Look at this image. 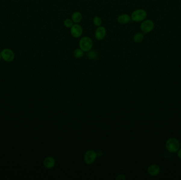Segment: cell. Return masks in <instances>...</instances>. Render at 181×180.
Here are the masks:
<instances>
[{
  "label": "cell",
  "instance_id": "cell-1",
  "mask_svg": "<svg viewBox=\"0 0 181 180\" xmlns=\"http://www.w3.org/2000/svg\"><path fill=\"white\" fill-rule=\"evenodd\" d=\"M93 42L89 37H83L79 41V47L84 52H88L92 49Z\"/></svg>",
  "mask_w": 181,
  "mask_h": 180
},
{
  "label": "cell",
  "instance_id": "cell-2",
  "mask_svg": "<svg viewBox=\"0 0 181 180\" xmlns=\"http://www.w3.org/2000/svg\"><path fill=\"white\" fill-rule=\"evenodd\" d=\"M146 11L143 9H137L133 11L131 15V20L136 22L143 21L147 17Z\"/></svg>",
  "mask_w": 181,
  "mask_h": 180
},
{
  "label": "cell",
  "instance_id": "cell-3",
  "mask_svg": "<svg viewBox=\"0 0 181 180\" xmlns=\"http://www.w3.org/2000/svg\"><path fill=\"white\" fill-rule=\"evenodd\" d=\"M180 147L179 142L175 138L168 139L166 143V149L170 153H176L179 151Z\"/></svg>",
  "mask_w": 181,
  "mask_h": 180
},
{
  "label": "cell",
  "instance_id": "cell-4",
  "mask_svg": "<svg viewBox=\"0 0 181 180\" xmlns=\"http://www.w3.org/2000/svg\"><path fill=\"white\" fill-rule=\"evenodd\" d=\"M97 156L98 154L96 152L93 150H89L84 155V161L87 164H92L95 161Z\"/></svg>",
  "mask_w": 181,
  "mask_h": 180
},
{
  "label": "cell",
  "instance_id": "cell-5",
  "mask_svg": "<svg viewBox=\"0 0 181 180\" xmlns=\"http://www.w3.org/2000/svg\"><path fill=\"white\" fill-rule=\"evenodd\" d=\"M154 27V22L150 20L143 21L140 25V29L143 33H148L153 30Z\"/></svg>",
  "mask_w": 181,
  "mask_h": 180
},
{
  "label": "cell",
  "instance_id": "cell-6",
  "mask_svg": "<svg viewBox=\"0 0 181 180\" xmlns=\"http://www.w3.org/2000/svg\"><path fill=\"white\" fill-rule=\"evenodd\" d=\"M70 29V34L75 38H80L83 34V28L79 23H74Z\"/></svg>",
  "mask_w": 181,
  "mask_h": 180
},
{
  "label": "cell",
  "instance_id": "cell-7",
  "mask_svg": "<svg viewBox=\"0 0 181 180\" xmlns=\"http://www.w3.org/2000/svg\"><path fill=\"white\" fill-rule=\"evenodd\" d=\"M1 54L5 61L7 62H11L13 61L14 59V53L13 51L8 48L5 49L1 52Z\"/></svg>",
  "mask_w": 181,
  "mask_h": 180
},
{
  "label": "cell",
  "instance_id": "cell-8",
  "mask_svg": "<svg viewBox=\"0 0 181 180\" xmlns=\"http://www.w3.org/2000/svg\"><path fill=\"white\" fill-rule=\"evenodd\" d=\"M107 35V30L104 26H98L95 31V38L98 41H102Z\"/></svg>",
  "mask_w": 181,
  "mask_h": 180
},
{
  "label": "cell",
  "instance_id": "cell-9",
  "mask_svg": "<svg viewBox=\"0 0 181 180\" xmlns=\"http://www.w3.org/2000/svg\"><path fill=\"white\" fill-rule=\"evenodd\" d=\"M161 171L160 167L156 164H153L149 166L147 169L148 173L151 176H156L159 174Z\"/></svg>",
  "mask_w": 181,
  "mask_h": 180
},
{
  "label": "cell",
  "instance_id": "cell-10",
  "mask_svg": "<svg viewBox=\"0 0 181 180\" xmlns=\"http://www.w3.org/2000/svg\"><path fill=\"white\" fill-rule=\"evenodd\" d=\"M131 16L127 14H122L117 18L118 23L121 24H126L130 22Z\"/></svg>",
  "mask_w": 181,
  "mask_h": 180
},
{
  "label": "cell",
  "instance_id": "cell-11",
  "mask_svg": "<svg viewBox=\"0 0 181 180\" xmlns=\"http://www.w3.org/2000/svg\"><path fill=\"white\" fill-rule=\"evenodd\" d=\"M55 158L52 157H46L44 161V165L45 167H46V169H51L54 167L55 165Z\"/></svg>",
  "mask_w": 181,
  "mask_h": 180
},
{
  "label": "cell",
  "instance_id": "cell-12",
  "mask_svg": "<svg viewBox=\"0 0 181 180\" xmlns=\"http://www.w3.org/2000/svg\"><path fill=\"white\" fill-rule=\"evenodd\" d=\"M83 18V15L79 11H76L72 14L71 19L74 22V23H79L81 22Z\"/></svg>",
  "mask_w": 181,
  "mask_h": 180
},
{
  "label": "cell",
  "instance_id": "cell-13",
  "mask_svg": "<svg viewBox=\"0 0 181 180\" xmlns=\"http://www.w3.org/2000/svg\"><path fill=\"white\" fill-rule=\"evenodd\" d=\"M144 39V35L143 33L138 32L136 33L133 37V41L136 43H140L142 42Z\"/></svg>",
  "mask_w": 181,
  "mask_h": 180
},
{
  "label": "cell",
  "instance_id": "cell-14",
  "mask_svg": "<svg viewBox=\"0 0 181 180\" xmlns=\"http://www.w3.org/2000/svg\"><path fill=\"white\" fill-rule=\"evenodd\" d=\"M87 57L89 58V59L92 60H96L98 57V53L95 50L91 49V50H89V51L87 52Z\"/></svg>",
  "mask_w": 181,
  "mask_h": 180
},
{
  "label": "cell",
  "instance_id": "cell-15",
  "mask_svg": "<svg viewBox=\"0 0 181 180\" xmlns=\"http://www.w3.org/2000/svg\"><path fill=\"white\" fill-rule=\"evenodd\" d=\"M84 51L81 49V48H77L75 49L74 51V56L75 58L77 59H80L82 58L84 55Z\"/></svg>",
  "mask_w": 181,
  "mask_h": 180
},
{
  "label": "cell",
  "instance_id": "cell-16",
  "mask_svg": "<svg viewBox=\"0 0 181 180\" xmlns=\"http://www.w3.org/2000/svg\"><path fill=\"white\" fill-rule=\"evenodd\" d=\"M93 24L95 26L98 27L102 25V20L101 19V18L99 17L96 16L93 18Z\"/></svg>",
  "mask_w": 181,
  "mask_h": 180
},
{
  "label": "cell",
  "instance_id": "cell-17",
  "mask_svg": "<svg viewBox=\"0 0 181 180\" xmlns=\"http://www.w3.org/2000/svg\"><path fill=\"white\" fill-rule=\"evenodd\" d=\"M74 24V23L73 21H72V20L70 19H66L64 21V25L67 28H70Z\"/></svg>",
  "mask_w": 181,
  "mask_h": 180
},
{
  "label": "cell",
  "instance_id": "cell-18",
  "mask_svg": "<svg viewBox=\"0 0 181 180\" xmlns=\"http://www.w3.org/2000/svg\"><path fill=\"white\" fill-rule=\"evenodd\" d=\"M116 179L118 180H124L126 179V178H125V176H124V175L120 174V175H119L117 176V177L116 178Z\"/></svg>",
  "mask_w": 181,
  "mask_h": 180
},
{
  "label": "cell",
  "instance_id": "cell-19",
  "mask_svg": "<svg viewBox=\"0 0 181 180\" xmlns=\"http://www.w3.org/2000/svg\"><path fill=\"white\" fill-rule=\"evenodd\" d=\"M177 156L179 157V158L181 160V148L179 149V151H177Z\"/></svg>",
  "mask_w": 181,
  "mask_h": 180
},
{
  "label": "cell",
  "instance_id": "cell-20",
  "mask_svg": "<svg viewBox=\"0 0 181 180\" xmlns=\"http://www.w3.org/2000/svg\"><path fill=\"white\" fill-rule=\"evenodd\" d=\"M1 59H2V56H1V52H0V61H1Z\"/></svg>",
  "mask_w": 181,
  "mask_h": 180
},
{
  "label": "cell",
  "instance_id": "cell-21",
  "mask_svg": "<svg viewBox=\"0 0 181 180\" xmlns=\"http://www.w3.org/2000/svg\"><path fill=\"white\" fill-rule=\"evenodd\" d=\"M179 145H180V146H181V141L179 142Z\"/></svg>",
  "mask_w": 181,
  "mask_h": 180
}]
</instances>
